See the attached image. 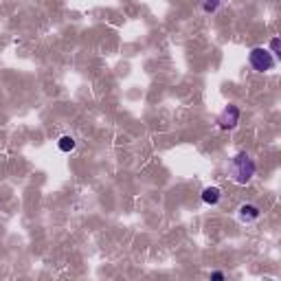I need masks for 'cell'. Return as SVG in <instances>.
<instances>
[{
  "instance_id": "cell-7",
  "label": "cell",
  "mask_w": 281,
  "mask_h": 281,
  "mask_svg": "<svg viewBox=\"0 0 281 281\" xmlns=\"http://www.w3.org/2000/svg\"><path fill=\"white\" fill-rule=\"evenodd\" d=\"M220 2H222V0H202V9H204L206 13H213V11H218Z\"/></svg>"
},
{
  "instance_id": "cell-9",
  "label": "cell",
  "mask_w": 281,
  "mask_h": 281,
  "mask_svg": "<svg viewBox=\"0 0 281 281\" xmlns=\"http://www.w3.org/2000/svg\"><path fill=\"white\" fill-rule=\"evenodd\" d=\"M211 279L222 281V279H224V272H211Z\"/></svg>"
},
{
  "instance_id": "cell-2",
  "label": "cell",
  "mask_w": 281,
  "mask_h": 281,
  "mask_svg": "<svg viewBox=\"0 0 281 281\" xmlns=\"http://www.w3.org/2000/svg\"><path fill=\"white\" fill-rule=\"evenodd\" d=\"M248 61H250V66H253V70H257V73H268V70H272L277 64L275 55L263 46H255L248 55Z\"/></svg>"
},
{
  "instance_id": "cell-5",
  "label": "cell",
  "mask_w": 281,
  "mask_h": 281,
  "mask_svg": "<svg viewBox=\"0 0 281 281\" xmlns=\"http://www.w3.org/2000/svg\"><path fill=\"white\" fill-rule=\"evenodd\" d=\"M220 200H222V191H220V187H204L202 189V202H204V204L215 206Z\"/></svg>"
},
{
  "instance_id": "cell-6",
  "label": "cell",
  "mask_w": 281,
  "mask_h": 281,
  "mask_svg": "<svg viewBox=\"0 0 281 281\" xmlns=\"http://www.w3.org/2000/svg\"><path fill=\"white\" fill-rule=\"evenodd\" d=\"M57 147H60L64 154L73 152V149H75V139H73V136H61V139L57 140Z\"/></svg>"
},
{
  "instance_id": "cell-4",
  "label": "cell",
  "mask_w": 281,
  "mask_h": 281,
  "mask_svg": "<svg viewBox=\"0 0 281 281\" xmlns=\"http://www.w3.org/2000/svg\"><path fill=\"white\" fill-rule=\"evenodd\" d=\"M237 215H240L241 222H255V220L259 218V206H255V204H241L240 209H237Z\"/></svg>"
},
{
  "instance_id": "cell-8",
  "label": "cell",
  "mask_w": 281,
  "mask_h": 281,
  "mask_svg": "<svg viewBox=\"0 0 281 281\" xmlns=\"http://www.w3.org/2000/svg\"><path fill=\"white\" fill-rule=\"evenodd\" d=\"M270 53H272V55H279V38L270 40Z\"/></svg>"
},
{
  "instance_id": "cell-1",
  "label": "cell",
  "mask_w": 281,
  "mask_h": 281,
  "mask_svg": "<svg viewBox=\"0 0 281 281\" xmlns=\"http://www.w3.org/2000/svg\"><path fill=\"white\" fill-rule=\"evenodd\" d=\"M228 169H231V176L237 184H246V182H250V178L255 176L257 165H255V161L246 152H240V154H235V158L231 161Z\"/></svg>"
},
{
  "instance_id": "cell-3",
  "label": "cell",
  "mask_w": 281,
  "mask_h": 281,
  "mask_svg": "<svg viewBox=\"0 0 281 281\" xmlns=\"http://www.w3.org/2000/svg\"><path fill=\"white\" fill-rule=\"evenodd\" d=\"M237 123H240V108L228 103L226 108L222 110V114L218 117V125L222 127V130H233Z\"/></svg>"
}]
</instances>
